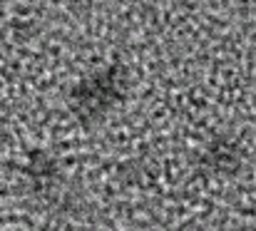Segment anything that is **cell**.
<instances>
[{
    "mask_svg": "<svg viewBox=\"0 0 256 231\" xmlns=\"http://www.w3.org/2000/svg\"><path fill=\"white\" fill-rule=\"evenodd\" d=\"M130 92V72L122 62H112L85 75L70 90V110L72 114L85 122L94 124L104 120Z\"/></svg>",
    "mask_w": 256,
    "mask_h": 231,
    "instance_id": "6da1fadb",
    "label": "cell"
},
{
    "mask_svg": "<svg viewBox=\"0 0 256 231\" xmlns=\"http://www.w3.org/2000/svg\"><path fill=\"white\" fill-rule=\"evenodd\" d=\"M244 166V154L242 147L226 137V134H216L206 142V147L199 154V172L204 176H214V179H232L242 172Z\"/></svg>",
    "mask_w": 256,
    "mask_h": 231,
    "instance_id": "7a4b0ae2",
    "label": "cell"
},
{
    "mask_svg": "<svg viewBox=\"0 0 256 231\" xmlns=\"http://www.w3.org/2000/svg\"><path fill=\"white\" fill-rule=\"evenodd\" d=\"M28 176H30V184L40 192V189H52V184L58 182L60 176V169H58V162L55 156L48 152H35L30 154V162H28Z\"/></svg>",
    "mask_w": 256,
    "mask_h": 231,
    "instance_id": "3957f363",
    "label": "cell"
},
{
    "mask_svg": "<svg viewBox=\"0 0 256 231\" xmlns=\"http://www.w3.org/2000/svg\"><path fill=\"white\" fill-rule=\"evenodd\" d=\"M252 231H256V224H254V229H252Z\"/></svg>",
    "mask_w": 256,
    "mask_h": 231,
    "instance_id": "277c9868",
    "label": "cell"
}]
</instances>
